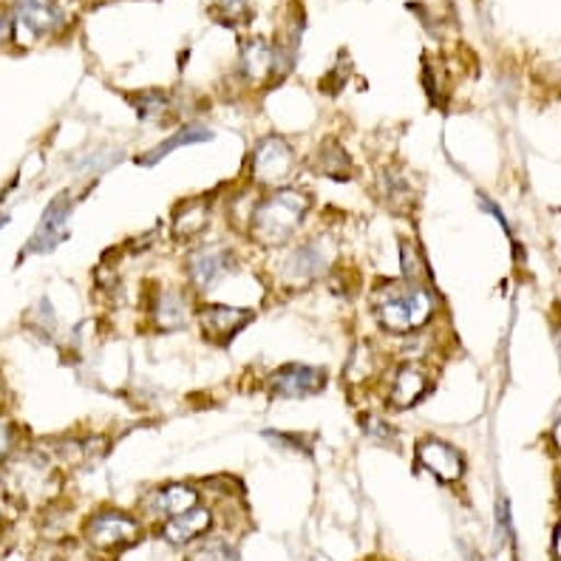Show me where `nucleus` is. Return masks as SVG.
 <instances>
[{"label":"nucleus","instance_id":"nucleus-22","mask_svg":"<svg viewBox=\"0 0 561 561\" xmlns=\"http://www.w3.org/2000/svg\"><path fill=\"white\" fill-rule=\"evenodd\" d=\"M221 21L236 23L247 12V0H221Z\"/></svg>","mask_w":561,"mask_h":561},{"label":"nucleus","instance_id":"nucleus-6","mask_svg":"<svg viewBox=\"0 0 561 561\" xmlns=\"http://www.w3.org/2000/svg\"><path fill=\"white\" fill-rule=\"evenodd\" d=\"M69 219H71V196L69 193H60L51 205L46 207V213L41 216L35 227V236L28 241L26 253H51L60 241H66L69 236Z\"/></svg>","mask_w":561,"mask_h":561},{"label":"nucleus","instance_id":"nucleus-15","mask_svg":"<svg viewBox=\"0 0 561 561\" xmlns=\"http://www.w3.org/2000/svg\"><path fill=\"white\" fill-rule=\"evenodd\" d=\"M210 139H213V130L207 128V125H202V123L182 125V128H179L176 134H173V137H168L162 145H157V148H151V151H148V153H142V157H139L137 162L142 164V168H151V164L162 162V159L168 157V153L179 151V148H185V145L210 142Z\"/></svg>","mask_w":561,"mask_h":561},{"label":"nucleus","instance_id":"nucleus-5","mask_svg":"<svg viewBox=\"0 0 561 561\" xmlns=\"http://www.w3.org/2000/svg\"><path fill=\"white\" fill-rule=\"evenodd\" d=\"M270 394L284 400H304L312 398L327 386V371L318 366H304V363H289L280 366L273 377H270Z\"/></svg>","mask_w":561,"mask_h":561},{"label":"nucleus","instance_id":"nucleus-24","mask_svg":"<svg viewBox=\"0 0 561 561\" xmlns=\"http://www.w3.org/2000/svg\"><path fill=\"white\" fill-rule=\"evenodd\" d=\"M9 35H12V21H9V14L0 9V43L7 41Z\"/></svg>","mask_w":561,"mask_h":561},{"label":"nucleus","instance_id":"nucleus-21","mask_svg":"<svg viewBox=\"0 0 561 561\" xmlns=\"http://www.w3.org/2000/svg\"><path fill=\"white\" fill-rule=\"evenodd\" d=\"M130 105L137 108V114L142 123H151V119H159L164 111L171 108V100H168L162 91H145V94L130 96Z\"/></svg>","mask_w":561,"mask_h":561},{"label":"nucleus","instance_id":"nucleus-23","mask_svg":"<svg viewBox=\"0 0 561 561\" xmlns=\"http://www.w3.org/2000/svg\"><path fill=\"white\" fill-rule=\"evenodd\" d=\"M14 451V425L0 420V462Z\"/></svg>","mask_w":561,"mask_h":561},{"label":"nucleus","instance_id":"nucleus-14","mask_svg":"<svg viewBox=\"0 0 561 561\" xmlns=\"http://www.w3.org/2000/svg\"><path fill=\"white\" fill-rule=\"evenodd\" d=\"M425 391H428L425 371L420 369L417 363H405V366H400L398 369L394 383H391L389 400L394 409H411V405H417L420 400L425 398Z\"/></svg>","mask_w":561,"mask_h":561},{"label":"nucleus","instance_id":"nucleus-4","mask_svg":"<svg viewBox=\"0 0 561 561\" xmlns=\"http://www.w3.org/2000/svg\"><path fill=\"white\" fill-rule=\"evenodd\" d=\"M295 168L293 148L280 137H267L255 145L253 151V179L264 187H280Z\"/></svg>","mask_w":561,"mask_h":561},{"label":"nucleus","instance_id":"nucleus-16","mask_svg":"<svg viewBox=\"0 0 561 561\" xmlns=\"http://www.w3.org/2000/svg\"><path fill=\"white\" fill-rule=\"evenodd\" d=\"M207 219H210V205L205 199L182 202L173 213V233L179 239H193V236H199L205 230Z\"/></svg>","mask_w":561,"mask_h":561},{"label":"nucleus","instance_id":"nucleus-13","mask_svg":"<svg viewBox=\"0 0 561 561\" xmlns=\"http://www.w3.org/2000/svg\"><path fill=\"white\" fill-rule=\"evenodd\" d=\"M199 502V493H196V488L191 485H182V482H176V485H164V488H157V491L148 496V514L151 516H176V514H185L187 507H193Z\"/></svg>","mask_w":561,"mask_h":561},{"label":"nucleus","instance_id":"nucleus-12","mask_svg":"<svg viewBox=\"0 0 561 561\" xmlns=\"http://www.w3.org/2000/svg\"><path fill=\"white\" fill-rule=\"evenodd\" d=\"M207 527H210V511L196 502L193 507H187L185 514H176L164 522L162 539L171 541V545H191L205 534Z\"/></svg>","mask_w":561,"mask_h":561},{"label":"nucleus","instance_id":"nucleus-8","mask_svg":"<svg viewBox=\"0 0 561 561\" xmlns=\"http://www.w3.org/2000/svg\"><path fill=\"white\" fill-rule=\"evenodd\" d=\"M233 267V253L219 244L199 247V250H193L191 259H187V275H191L193 287L196 289H210L216 280L225 278Z\"/></svg>","mask_w":561,"mask_h":561},{"label":"nucleus","instance_id":"nucleus-20","mask_svg":"<svg viewBox=\"0 0 561 561\" xmlns=\"http://www.w3.org/2000/svg\"><path fill=\"white\" fill-rule=\"evenodd\" d=\"M187 561H241L239 550L221 539H202L196 541L187 553Z\"/></svg>","mask_w":561,"mask_h":561},{"label":"nucleus","instance_id":"nucleus-10","mask_svg":"<svg viewBox=\"0 0 561 561\" xmlns=\"http://www.w3.org/2000/svg\"><path fill=\"white\" fill-rule=\"evenodd\" d=\"M60 12L46 0H18L14 7V26L32 37H43L60 26Z\"/></svg>","mask_w":561,"mask_h":561},{"label":"nucleus","instance_id":"nucleus-3","mask_svg":"<svg viewBox=\"0 0 561 561\" xmlns=\"http://www.w3.org/2000/svg\"><path fill=\"white\" fill-rule=\"evenodd\" d=\"M139 539V525L134 516L105 507L100 514L91 516L85 522V541L100 553H119V550L137 545Z\"/></svg>","mask_w":561,"mask_h":561},{"label":"nucleus","instance_id":"nucleus-17","mask_svg":"<svg viewBox=\"0 0 561 561\" xmlns=\"http://www.w3.org/2000/svg\"><path fill=\"white\" fill-rule=\"evenodd\" d=\"M312 162H316V171H321L323 176L329 179H337V182H346V179H352V173H355L350 153L343 151L341 142H332V139L318 148Z\"/></svg>","mask_w":561,"mask_h":561},{"label":"nucleus","instance_id":"nucleus-2","mask_svg":"<svg viewBox=\"0 0 561 561\" xmlns=\"http://www.w3.org/2000/svg\"><path fill=\"white\" fill-rule=\"evenodd\" d=\"M434 298L432 293H425L423 287H411L400 295H391L386 298L380 307H377V321L386 332H394V335H409L414 329L423 327L428 318L434 316Z\"/></svg>","mask_w":561,"mask_h":561},{"label":"nucleus","instance_id":"nucleus-7","mask_svg":"<svg viewBox=\"0 0 561 561\" xmlns=\"http://www.w3.org/2000/svg\"><path fill=\"white\" fill-rule=\"evenodd\" d=\"M196 318H199V327L207 341L227 346L247 323L253 321V312L239 307H225V304H207L196 312Z\"/></svg>","mask_w":561,"mask_h":561},{"label":"nucleus","instance_id":"nucleus-9","mask_svg":"<svg viewBox=\"0 0 561 561\" xmlns=\"http://www.w3.org/2000/svg\"><path fill=\"white\" fill-rule=\"evenodd\" d=\"M417 459L420 466L428 468L443 482H457L466 473V459H462V454L454 445L443 443L439 437H425L417 445Z\"/></svg>","mask_w":561,"mask_h":561},{"label":"nucleus","instance_id":"nucleus-11","mask_svg":"<svg viewBox=\"0 0 561 561\" xmlns=\"http://www.w3.org/2000/svg\"><path fill=\"white\" fill-rule=\"evenodd\" d=\"M280 55L267 41H250L241 48V75L250 82H267L278 75Z\"/></svg>","mask_w":561,"mask_h":561},{"label":"nucleus","instance_id":"nucleus-19","mask_svg":"<svg viewBox=\"0 0 561 561\" xmlns=\"http://www.w3.org/2000/svg\"><path fill=\"white\" fill-rule=\"evenodd\" d=\"M289 267H293L295 275H301V278H316V275H321L327 270V255L321 253L318 244H304L295 250Z\"/></svg>","mask_w":561,"mask_h":561},{"label":"nucleus","instance_id":"nucleus-1","mask_svg":"<svg viewBox=\"0 0 561 561\" xmlns=\"http://www.w3.org/2000/svg\"><path fill=\"white\" fill-rule=\"evenodd\" d=\"M309 205H312V199L304 191L278 187L273 196H267L255 207L253 221H250V236L264 247L284 244L307 219Z\"/></svg>","mask_w":561,"mask_h":561},{"label":"nucleus","instance_id":"nucleus-18","mask_svg":"<svg viewBox=\"0 0 561 561\" xmlns=\"http://www.w3.org/2000/svg\"><path fill=\"white\" fill-rule=\"evenodd\" d=\"M157 323L162 329H182L187 323L185 304L176 293H162L157 298V312H153Z\"/></svg>","mask_w":561,"mask_h":561}]
</instances>
